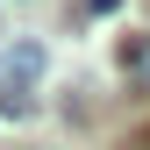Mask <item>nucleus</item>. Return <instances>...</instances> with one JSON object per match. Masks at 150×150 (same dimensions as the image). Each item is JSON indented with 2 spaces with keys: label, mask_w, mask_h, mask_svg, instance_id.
<instances>
[{
  "label": "nucleus",
  "mask_w": 150,
  "mask_h": 150,
  "mask_svg": "<svg viewBox=\"0 0 150 150\" xmlns=\"http://www.w3.org/2000/svg\"><path fill=\"white\" fill-rule=\"evenodd\" d=\"M43 43H7L0 50V86H14V93H36V79H43Z\"/></svg>",
  "instance_id": "1"
},
{
  "label": "nucleus",
  "mask_w": 150,
  "mask_h": 150,
  "mask_svg": "<svg viewBox=\"0 0 150 150\" xmlns=\"http://www.w3.org/2000/svg\"><path fill=\"white\" fill-rule=\"evenodd\" d=\"M122 79L136 93H150V29L143 36H122Z\"/></svg>",
  "instance_id": "2"
},
{
  "label": "nucleus",
  "mask_w": 150,
  "mask_h": 150,
  "mask_svg": "<svg viewBox=\"0 0 150 150\" xmlns=\"http://www.w3.org/2000/svg\"><path fill=\"white\" fill-rule=\"evenodd\" d=\"M0 115H7V122H29V115H36V93H14V86H0Z\"/></svg>",
  "instance_id": "3"
},
{
  "label": "nucleus",
  "mask_w": 150,
  "mask_h": 150,
  "mask_svg": "<svg viewBox=\"0 0 150 150\" xmlns=\"http://www.w3.org/2000/svg\"><path fill=\"white\" fill-rule=\"evenodd\" d=\"M122 7V0H86V14H115Z\"/></svg>",
  "instance_id": "4"
}]
</instances>
